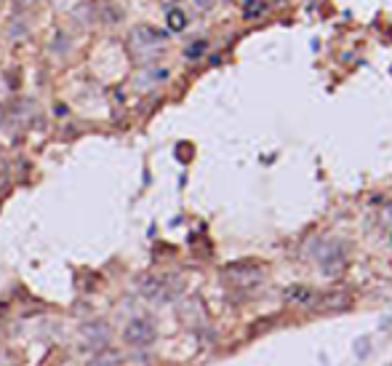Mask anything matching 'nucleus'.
<instances>
[{
  "label": "nucleus",
  "instance_id": "nucleus-7",
  "mask_svg": "<svg viewBox=\"0 0 392 366\" xmlns=\"http://www.w3.org/2000/svg\"><path fill=\"white\" fill-rule=\"evenodd\" d=\"M85 366H120V353L118 350H96L94 353V358H88Z\"/></svg>",
  "mask_w": 392,
  "mask_h": 366
},
{
  "label": "nucleus",
  "instance_id": "nucleus-8",
  "mask_svg": "<svg viewBox=\"0 0 392 366\" xmlns=\"http://www.w3.org/2000/svg\"><path fill=\"white\" fill-rule=\"evenodd\" d=\"M318 308H323V310H344V308H350V297L347 294H325L321 302H318Z\"/></svg>",
  "mask_w": 392,
  "mask_h": 366
},
{
  "label": "nucleus",
  "instance_id": "nucleus-9",
  "mask_svg": "<svg viewBox=\"0 0 392 366\" xmlns=\"http://www.w3.org/2000/svg\"><path fill=\"white\" fill-rule=\"evenodd\" d=\"M267 11V0H243V17L256 19Z\"/></svg>",
  "mask_w": 392,
  "mask_h": 366
},
{
  "label": "nucleus",
  "instance_id": "nucleus-10",
  "mask_svg": "<svg viewBox=\"0 0 392 366\" xmlns=\"http://www.w3.org/2000/svg\"><path fill=\"white\" fill-rule=\"evenodd\" d=\"M312 297H315V292L307 289V286H291L289 292H286L289 302H312Z\"/></svg>",
  "mask_w": 392,
  "mask_h": 366
},
{
  "label": "nucleus",
  "instance_id": "nucleus-6",
  "mask_svg": "<svg viewBox=\"0 0 392 366\" xmlns=\"http://www.w3.org/2000/svg\"><path fill=\"white\" fill-rule=\"evenodd\" d=\"M131 40H134V46H139V49H153V46H163V43H166V33H160V30H153V27L142 24V27L134 30Z\"/></svg>",
  "mask_w": 392,
  "mask_h": 366
},
{
  "label": "nucleus",
  "instance_id": "nucleus-1",
  "mask_svg": "<svg viewBox=\"0 0 392 366\" xmlns=\"http://www.w3.org/2000/svg\"><path fill=\"white\" fill-rule=\"evenodd\" d=\"M139 292L150 302H171L182 292V281L173 276H144L139 281Z\"/></svg>",
  "mask_w": 392,
  "mask_h": 366
},
{
  "label": "nucleus",
  "instance_id": "nucleus-12",
  "mask_svg": "<svg viewBox=\"0 0 392 366\" xmlns=\"http://www.w3.org/2000/svg\"><path fill=\"white\" fill-rule=\"evenodd\" d=\"M205 49H208V43H205V40H195L185 53H187V59H201V56L205 53Z\"/></svg>",
  "mask_w": 392,
  "mask_h": 366
},
{
  "label": "nucleus",
  "instance_id": "nucleus-3",
  "mask_svg": "<svg viewBox=\"0 0 392 366\" xmlns=\"http://www.w3.org/2000/svg\"><path fill=\"white\" fill-rule=\"evenodd\" d=\"M110 340H112V329L104 324V321H88L80 326V348L83 350H91V353H96V350H102L110 345Z\"/></svg>",
  "mask_w": 392,
  "mask_h": 366
},
{
  "label": "nucleus",
  "instance_id": "nucleus-11",
  "mask_svg": "<svg viewBox=\"0 0 392 366\" xmlns=\"http://www.w3.org/2000/svg\"><path fill=\"white\" fill-rule=\"evenodd\" d=\"M166 22H169V27L173 30V33H182V30H185V24H187V17H185L179 8H173V11H169Z\"/></svg>",
  "mask_w": 392,
  "mask_h": 366
},
{
  "label": "nucleus",
  "instance_id": "nucleus-5",
  "mask_svg": "<svg viewBox=\"0 0 392 366\" xmlns=\"http://www.w3.org/2000/svg\"><path fill=\"white\" fill-rule=\"evenodd\" d=\"M318 260H321V267L325 270V276H339L341 270H344V262H347L344 246L328 244L323 251H318Z\"/></svg>",
  "mask_w": 392,
  "mask_h": 366
},
{
  "label": "nucleus",
  "instance_id": "nucleus-13",
  "mask_svg": "<svg viewBox=\"0 0 392 366\" xmlns=\"http://www.w3.org/2000/svg\"><path fill=\"white\" fill-rule=\"evenodd\" d=\"M216 3H222V0H195V6H198V8H203V11H208V8H214Z\"/></svg>",
  "mask_w": 392,
  "mask_h": 366
},
{
  "label": "nucleus",
  "instance_id": "nucleus-2",
  "mask_svg": "<svg viewBox=\"0 0 392 366\" xmlns=\"http://www.w3.org/2000/svg\"><path fill=\"white\" fill-rule=\"evenodd\" d=\"M123 340H126V345H131V348H139V350L150 348L155 340H157V329H155V324L147 315H137V318H131V321L126 324Z\"/></svg>",
  "mask_w": 392,
  "mask_h": 366
},
{
  "label": "nucleus",
  "instance_id": "nucleus-14",
  "mask_svg": "<svg viewBox=\"0 0 392 366\" xmlns=\"http://www.w3.org/2000/svg\"><path fill=\"white\" fill-rule=\"evenodd\" d=\"M19 6H30V3H33V0H17Z\"/></svg>",
  "mask_w": 392,
  "mask_h": 366
},
{
  "label": "nucleus",
  "instance_id": "nucleus-4",
  "mask_svg": "<svg viewBox=\"0 0 392 366\" xmlns=\"http://www.w3.org/2000/svg\"><path fill=\"white\" fill-rule=\"evenodd\" d=\"M224 276L230 281H235V283H256V281H262V276H264V267L259 265V262H232V265H227L224 267Z\"/></svg>",
  "mask_w": 392,
  "mask_h": 366
}]
</instances>
